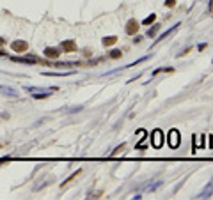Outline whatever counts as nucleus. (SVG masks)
Wrapping results in <instances>:
<instances>
[{
  "mask_svg": "<svg viewBox=\"0 0 213 200\" xmlns=\"http://www.w3.org/2000/svg\"><path fill=\"white\" fill-rule=\"evenodd\" d=\"M27 92H30L34 99H44L50 97L51 92H55V89H36V87H25Z\"/></svg>",
  "mask_w": 213,
  "mask_h": 200,
  "instance_id": "1",
  "label": "nucleus"
},
{
  "mask_svg": "<svg viewBox=\"0 0 213 200\" xmlns=\"http://www.w3.org/2000/svg\"><path fill=\"white\" fill-rule=\"evenodd\" d=\"M0 94L5 96V97H20V92L12 87H5V85H0Z\"/></svg>",
  "mask_w": 213,
  "mask_h": 200,
  "instance_id": "2",
  "label": "nucleus"
},
{
  "mask_svg": "<svg viewBox=\"0 0 213 200\" xmlns=\"http://www.w3.org/2000/svg\"><path fill=\"white\" fill-rule=\"evenodd\" d=\"M11 48H12V52H27V48H29V44H27V41H12L11 42Z\"/></svg>",
  "mask_w": 213,
  "mask_h": 200,
  "instance_id": "3",
  "label": "nucleus"
},
{
  "mask_svg": "<svg viewBox=\"0 0 213 200\" xmlns=\"http://www.w3.org/2000/svg\"><path fill=\"white\" fill-rule=\"evenodd\" d=\"M137 32H139V21H137V20H130L128 23H126V34L133 36V34H137Z\"/></svg>",
  "mask_w": 213,
  "mask_h": 200,
  "instance_id": "4",
  "label": "nucleus"
},
{
  "mask_svg": "<svg viewBox=\"0 0 213 200\" xmlns=\"http://www.w3.org/2000/svg\"><path fill=\"white\" fill-rule=\"evenodd\" d=\"M14 62H23V64H37L39 60L36 57H11Z\"/></svg>",
  "mask_w": 213,
  "mask_h": 200,
  "instance_id": "5",
  "label": "nucleus"
},
{
  "mask_svg": "<svg viewBox=\"0 0 213 200\" xmlns=\"http://www.w3.org/2000/svg\"><path fill=\"white\" fill-rule=\"evenodd\" d=\"M169 138H171V140H169V145H171V147H178V145H179V133H178L176 129L171 131Z\"/></svg>",
  "mask_w": 213,
  "mask_h": 200,
  "instance_id": "6",
  "label": "nucleus"
},
{
  "mask_svg": "<svg viewBox=\"0 0 213 200\" xmlns=\"http://www.w3.org/2000/svg\"><path fill=\"white\" fill-rule=\"evenodd\" d=\"M61 48L64 52H75V50H76V44H75V41H62Z\"/></svg>",
  "mask_w": 213,
  "mask_h": 200,
  "instance_id": "7",
  "label": "nucleus"
},
{
  "mask_svg": "<svg viewBox=\"0 0 213 200\" xmlns=\"http://www.w3.org/2000/svg\"><path fill=\"white\" fill-rule=\"evenodd\" d=\"M44 57L46 59H57L59 57V50L57 48H46L44 50Z\"/></svg>",
  "mask_w": 213,
  "mask_h": 200,
  "instance_id": "8",
  "label": "nucleus"
},
{
  "mask_svg": "<svg viewBox=\"0 0 213 200\" xmlns=\"http://www.w3.org/2000/svg\"><path fill=\"white\" fill-rule=\"evenodd\" d=\"M160 137H162V131H160V129H156V131L153 133V138H154V140H153V145H154V147H160V145H162Z\"/></svg>",
  "mask_w": 213,
  "mask_h": 200,
  "instance_id": "9",
  "label": "nucleus"
},
{
  "mask_svg": "<svg viewBox=\"0 0 213 200\" xmlns=\"http://www.w3.org/2000/svg\"><path fill=\"white\" fill-rule=\"evenodd\" d=\"M117 42V37L115 36H108V37H103V46H112Z\"/></svg>",
  "mask_w": 213,
  "mask_h": 200,
  "instance_id": "10",
  "label": "nucleus"
},
{
  "mask_svg": "<svg viewBox=\"0 0 213 200\" xmlns=\"http://www.w3.org/2000/svg\"><path fill=\"white\" fill-rule=\"evenodd\" d=\"M122 53H121V50H112L110 52V59H119Z\"/></svg>",
  "mask_w": 213,
  "mask_h": 200,
  "instance_id": "11",
  "label": "nucleus"
},
{
  "mask_svg": "<svg viewBox=\"0 0 213 200\" xmlns=\"http://www.w3.org/2000/svg\"><path fill=\"white\" fill-rule=\"evenodd\" d=\"M154 18H156V16H154V14H151V16H147V18L142 21V23H144V25H151L153 21H154Z\"/></svg>",
  "mask_w": 213,
  "mask_h": 200,
  "instance_id": "12",
  "label": "nucleus"
},
{
  "mask_svg": "<svg viewBox=\"0 0 213 200\" xmlns=\"http://www.w3.org/2000/svg\"><path fill=\"white\" fill-rule=\"evenodd\" d=\"M82 170H76V172H75V174H71L69 177H68V179H66V182H69V181H73L75 179V177H76V175H78V174H80ZM66 182H64V184H66Z\"/></svg>",
  "mask_w": 213,
  "mask_h": 200,
  "instance_id": "13",
  "label": "nucleus"
},
{
  "mask_svg": "<svg viewBox=\"0 0 213 200\" xmlns=\"http://www.w3.org/2000/svg\"><path fill=\"white\" fill-rule=\"evenodd\" d=\"M122 149H124V145H119V147H115V149H114V152H112V154H114V156H115V154H119V152H121Z\"/></svg>",
  "mask_w": 213,
  "mask_h": 200,
  "instance_id": "14",
  "label": "nucleus"
},
{
  "mask_svg": "<svg viewBox=\"0 0 213 200\" xmlns=\"http://www.w3.org/2000/svg\"><path fill=\"white\" fill-rule=\"evenodd\" d=\"M158 27H160V25H154V27H153V30L147 32V36H154V32L158 30Z\"/></svg>",
  "mask_w": 213,
  "mask_h": 200,
  "instance_id": "15",
  "label": "nucleus"
},
{
  "mask_svg": "<svg viewBox=\"0 0 213 200\" xmlns=\"http://www.w3.org/2000/svg\"><path fill=\"white\" fill-rule=\"evenodd\" d=\"M174 4H176V0H167V2H165L167 7H174Z\"/></svg>",
  "mask_w": 213,
  "mask_h": 200,
  "instance_id": "16",
  "label": "nucleus"
},
{
  "mask_svg": "<svg viewBox=\"0 0 213 200\" xmlns=\"http://www.w3.org/2000/svg\"><path fill=\"white\" fill-rule=\"evenodd\" d=\"M5 42H7V41H5L4 37H0V44H5Z\"/></svg>",
  "mask_w": 213,
  "mask_h": 200,
  "instance_id": "17",
  "label": "nucleus"
}]
</instances>
